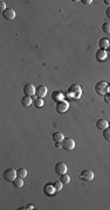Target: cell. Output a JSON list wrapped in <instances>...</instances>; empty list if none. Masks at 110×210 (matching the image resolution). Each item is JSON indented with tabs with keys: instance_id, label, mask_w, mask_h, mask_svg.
Returning a JSON list of instances; mask_svg holds the SVG:
<instances>
[{
	"instance_id": "obj_1",
	"label": "cell",
	"mask_w": 110,
	"mask_h": 210,
	"mask_svg": "<svg viewBox=\"0 0 110 210\" xmlns=\"http://www.w3.org/2000/svg\"><path fill=\"white\" fill-rule=\"evenodd\" d=\"M68 95L69 97L72 98H75V99H79L82 95V88L79 85V84H72L69 90H68Z\"/></svg>"
},
{
	"instance_id": "obj_2",
	"label": "cell",
	"mask_w": 110,
	"mask_h": 210,
	"mask_svg": "<svg viewBox=\"0 0 110 210\" xmlns=\"http://www.w3.org/2000/svg\"><path fill=\"white\" fill-rule=\"evenodd\" d=\"M108 88H109L108 83L104 82V81H101L95 85V92L97 95H100V96H104L108 92Z\"/></svg>"
},
{
	"instance_id": "obj_3",
	"label": "cell",
	"mask_w": 110,
	"mask_h": 210,
	"mask_svg": "<svg viewBox=\"0 0 110 210\" xmlns=\"http://www.w3.org/2000/svg\"><path fill=\"white\" fill-rule=\"evenodd\" d=\"M18 176V171H15L14 168H8L4 172V179L6 181H14Z\"/></svg>"
},
{
	"instance_id": "obj_4",
	"label": "cell",
	"mask_w": 110,
	"mask_h": 210,
	"mask_svg": "<svg viewBox=\"0 0 110 210\" xmlns=\"http://www.w3.org/2000/svg\"><path fill=\"white\" fill-rule=\"evenodd\" d=\"M62 147L66 151H73L75 148V141L73 138H65L62 141Z\"/></svg>"
},
{
	"instance_id": "obj_5",
	"label": "cell",
	"mask_w": 110,
	"mask_h": 210,
	"mask_svg": "<svg viewBox=\"0 0 110 210\" xmlns=\"http://www.w3.org/2000/svg\"><path fill=\"white\" fill-rule=\"evenodd\" d=\"M69 107V103L66 102L65 99L61 101V102H56V105H55V110L57 113H65Z\"/></svg>"
},
{
	"instance_id": "obj_6",
	"label": "cell",
	"mask_w": 110,
	"mask_h": 210,
	"mask_svg": "<svg viewBox=\"0 0 110 210\" xmlns=\"http://www.w3.org/2000/svg\"><path fill=\"white\" fill-rule=\"evenodd\" d=\"M80 179L83 181H92L94 179V172L92 169H84L80 174Z\"/></svg>"
},
{
	"instance_id": "obj_7",
	"label": "cell",
	"mask_w": 110,
	"mask_h": 210,
	"mask_svg": "<svg viewBox=\"0 0 110 210\" xmlns=\"http://www.w3.org/2000/svg\"><path fill=\"white\" fill-rule=\"evenodd\" d=\"M54 169H55V173H56V174L62 175V174H66V173H67L68 167H67V165H66L65 162H57V163L55 165Z\"/></svg>"
},
{
	"instance_id": "obj_8",
	"label": "cell",
	"mask_w": 110,
	"mask_h": 210,
	"mask_svg": "<svg viewBox=\"0 0 110 210\" xmlns=\"http://www.w3.org/2000/svg\"><path fill=\"white\" fill-rule=\"evenodd\" d=\"M23 94H25V96H31L32 97V96H34L36 94V89L32 83H28V84H26L23 87Z\"/></svg>"
},
{
	"instance_id": "obj_9",
	"label": "cell",
	"mask_w": 110,
	"mask_h": 210,
	"mask_svg": "<svg viewBox=\"0 0 110 210\" xmlns=\"http://www.w3.org/2000/svg\"><path fill=\"white\" fill-rule=\"evenodd\" d=\"M2 16H4L6 20L12 21V20H14V19H15L16 13H15V11H14L13 8H7L5 12H2Z\"/></svg>"
},
{
	"instance_id": "obj_10",
	"label": "cell",
	"mask_w": 110,
	"mask_h": 210,
	"mask_svg": "<svg viewBox=\"0 0 110 210\" xmlns=\"http://www.w3.org/2000/svg\"><path fill=\"white\" fill-rule=\"evenodd\" d=\"M47 92H48V89L46 85H39L36 88V96L39 98H43L47 96Z\"/></svg>"
},
{
	"instance_id": "obj_11",
	"label": "cell",
	"mask_w": 110,
	"mask_h": 210,
	"mask_svg": "<svg viewBox=\"0 0 110 210\" xmlns=\"http://www.w3.org/2000/svg\"><path fill=\"white\" fill-rule=\"evenodd\" d=\"M96 127L99 128V130H106V128H108L109 127V121L108 120H106V119H99L97 121H96Z\"/></svg>"
},
{
	"instance_id": "obj_12",
	"label": "cell",
	"mask_w": 110,
	"mask_h": 210,
	"mask_svg": "<svg viewBox=\"0 0 110 210\" xmlns=\"http://www.w3.org/2000/svg\"><path fill=\"white\" fill-rule=\"evenodd\" d=\"M107 57H108V53H107V50L100 49V50L97 51V54H96V58H97V61H106Z\"/></svg>"
},
{
	"instance_id": "obj_13",
	"label": "cell",
	"mask_w": 110,
	"mask_h": 210,
	"mask_svg": "<svg viewBox=\"0 0 110 210\" xmlns=\"http://www.w3.org/2000/svg\"><path fill=\"white\" fill-rule=\"evenodd\" d=\"M52 98H53V101H55V102H61V101H63L65 96H63V94H62L61 91H54V92L52 94Z\"/></svg>"
},
{
	"instance_id": "obj_14",
	"label": "cell",
	"mask_w": 110,
	"mask_h": 210,
	"mask_svg": "<svg viewBox=\"0 0 110 210\" xmlns=\"http://www.w3.org/2000/svg\"><path fill=\"white\" fill-rule=\"evenodd\" d=\"M52 138H53V140H54L55 142H62L63 139H65L63 133H61V132H54V133L52 134Z\"/></svg>"
},
{
	"instance_id": "obj_15",
	"label": "cell",
	"mask_w": 110,
	"mask_h": 210,
	"mask_svg": "<svg viewBox=\"0 0 110 210\" xmlns=\"http://www.w3.org/2000/svg\"><path fill=\"white\" fill-rule=\"evenodd\" d=\"M99 46H100V48L101 49H108L109 48V46H110V42H109V40L108 39H106V37H102L100 41H99Z\"/></svg>"
},
{
	"instance_id": "obj_16",
	"label": "cell",
	"mask_w": 110,
	"mask_h": 210,
	"mask_svg": "<svg viewBox=\"0 0 110 210\" xmlns=\"http://www.w3.org/2000/svg\"><path fill=\"white\" fill-rule=\"evenodd\" d=\"M32 103H33V98L31 96H23L21 99V104L23 106H31Z\"/></svg>"
},
{
	"instance_id": "obj_17",
	"label": "cell",
	"mask_w": 110,
	"mask_h": 210,
	"mask_svg": "<svg viewBox=\"0 0 110 210\" xmlns=\"http://www.w3.org/2000/svg\"><path fill=\"white\" fill-rule=\"evenodd\" d=\"M13 186H14L15 188H18V189H19V188H22V186H23V180L18 176V178L13 181Z\"/></svg>"
},
{
	"instance_id": "obj_18",
	"label": "cell",
	"mask_w": 110,
	"mask_h": 210,
	"mask_svg": "<svg viewBox=\"0 0 110 210\" xmlns=\"http://www.w3.org/2000/svg\"><path fill=\"white\" fill-rule=\"evenodd\" d=\"M60 181L63 183V185H67V183H69L70 182V176L66 173V174H62V175H60Z\"/></svg>"
},
{
	"instance_id": "obj_19",
	"label": "cell",
	"mask_w": 110,
	"mask_h": 210,
	"mask_svg": "<svg viewBox=\"0 0 110 210\" xmlns=\"http://www.w3.org/2000/svg\"><path fill=\"white\" fill-rule=\"evenodd\" d=\"M18 176L21 179H25L27 176V169L26 168H20L18 169Z\"/></svg>"
},
{
	"instance_id": "obj_20",
	"label": "cell",
	"mask_w": 110,
	"mask_h": 210,
	"mask_svg": "<svg viewBox=\"0 0 110 210\" xmlns=\"http://www.w3.org/2000/svg\"><path fill=\"white\" fill-rule=\"evenodd\" d=\"M34 105H35L36 107H39V109H40V107H42V106L45 105V102H43V99H42V98H39V97H38V98H35V99H34Z\"/></svg>"
},
{
	"instance_id": "obj_21",
	"label": "cell",
	"mask_w": 110,
	"mask_h": 210,
	"mask_svg": "<svg viewBox=\"0 0 110 210\" xmlns=\"http://www.w3.org/2000/svg\"><path fill=\"white\" fill-rule=\"evenodd\" d=\"M102 30L107 34H110V22H104L102 25Z\"/></svg>"
},
{
	"instance_id": "obj_22",
	"label": "cell",
	"mask_w": 110,
	"mask_h": 210,
	"mask_svg": "<svg viewBox=\"0 0 110 210\" xmlns=\"http://www.w3.org/2000/svg\"><path fill=\"white\" fill-rule=\"evenodd\" d=\"M53 186H54V188L56 189V192H60V190L62 189V187H63V183H62L61 181H55Z\"/></svg>"
},
{
	"instance_id": "obj_23",
	"label": "cell",
	"mask_w": 110,
	"mask_h": 210,
	"mask_svg": "<svg viewBox=\"0 0 110 210\" xmlns=\"http://www.w3.org/2000/svg\"><path fill=\"white\" fill-rule=\"evenodd\" d=\"M103 137H104V139H106V140L110 141V127L106 128V130H103Z\"/></svg>"
},
{
	"instance_id": "obj_24",
	"label": "cell",
	"mask_w": 110,
	"mask_h": 210,
	"mask_svg": "<svg viewBox=\"0 0 110 210\" xmlns=\"http://www.w3.org/2000/svg\"><path fill=\"white\" fill-rule=\"evenodd\" d=\"M7 9V6H6V2L5 1H0V12H5Z\"/></svg>"
},
{
	"instance_id": "obj_25",
	"label": "cell",
	"mask_w": 110,
	"mask_h": 210,
	"mask_svg": "<svg viewBox=\"0 0 110 210\" xmlns=\"http://www.w3.org/2000/svg\"><path fill=\"white\" fill-rule=\"evenodd\" d=\"M104 102L108 103V104H110V94L109 92H107V94L104 95Z\"/></svg>"
},
{
	"instance_id": "obj_26",
	"label": "cell",
	"mask_w": 110,
	"mask_h": 210,
	"mask_svg": "<svg viewBox=\"0 0 110 210\" xmlns=\"http://www.w3.org/2000/svg\"><path fill=\"white\" fill-rule=\"evenodd\" d=\"M82 2H83L84 5H90V4L93 2V0H82Z\"/></svg>"
},
{
	"instance_id": "obj_27",
	"label": "cell",
	"mask_w": 110,
	"mask_h": 210,
	"mask_svg": "<svg viewBox=\"0 0 110 210\" xmlns=\"http://www.w3.org/2000/svg\"><path fill=\"white\" fill-rule=\"evenodd\" d=\"M55 146H56V148H61L62 147V142H56Z\"/></svg>"
},
{
	"instance_id": "obj_28",
	"label": "cell",
	"mask_w": 110,
	"mask_h": 210,
	"mask_svg": "<svg viewBox=\"0 0 110 210\" xmlns=\"http://www.w3.org/2000/svg\"><path fill=\"white\" fill-rule=\"evenodd\" d=\"M106 15H107L108 18H110V7L109 8H107V11H106Z\"/></svg>"
},
{
	"instance_id": "obj_29",
	"label": "cell",
	"mask_w": 110,
	"mask_h": 210,
	"mask_svg": "<svg viewBox=\"0 0 110 210\" xmlns=\"http://www.w3.org/2000/svg\"><path fill=\"white\" fill-rule=\"evenodd\" d=\"M33 208H34V207H33V204H28V206H27V209L28 210H32Z\"/></svg>"
},
{
	"instance_id": "obj_30",
	"label": "cell",
	"mask_w": 110,
	"mask_h": 210,
	"mask_svg": "<svg viewBox=\"0 0 110 210\" xmlns=\"http://www.w3.org/2000/svg\"><path fill=\"white\" fill-rule=\"evenodd\" d=\"M104 4H107V5L110 6V0H104Z\"/></svg>"
},
{
	"instance_id": "obj_31",
	"label": "cell",
	"mask_w": 110,
	"mask_h": 210,
	"mask_svg": "<svg viewBox=\"0 0 110 210\" xmlns=\"http://www.w3.org/2000/svg\"><path fill=\"white\" fill-rule=\"evenodd\" d=\"M107 53H108V54L110 55V46H109V48H108V51H107Z\"/></svg>"
},
{
	"instance_id": "obj_32",
	"label": "cell",
	"mask_w": 110,
	"mask_h": 210,
	"mask_svg": "<svg viewBox=\"0 0 110 210\" xmlns=\"http://www.w3.org/2000/svg\"><path fill=\"white\" fill-rule=\"evenodd\" d=\"M108 92H109V94H110V87H109V88H108Z\"/></svg>"
},
{
	"instance_id": "obj_33",
	"label": "cell",
	"mask_w": 110,
	"mask_h": 210,
	"mask_svg": "<svg viewBox=\"0 0 110 210\" xmlns=\"http://www.w3.org/2000/svg\"><path fill=\"white\" fill-rule=\"evenodd\" d=\"M109 127H110V121H109Z\"/></svg>"
}]
</instances>
